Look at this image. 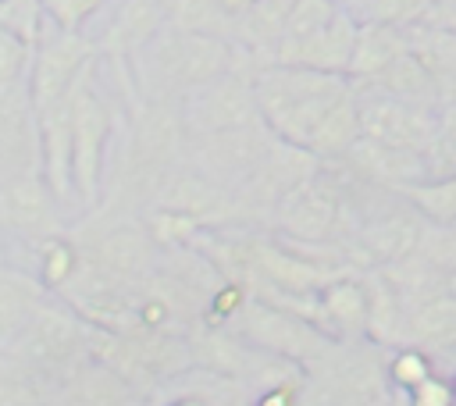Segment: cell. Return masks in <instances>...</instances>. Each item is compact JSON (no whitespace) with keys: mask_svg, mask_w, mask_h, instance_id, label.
<instances>
[{"mask_svg":"<svg viewBox=\"0 0 456 406\" xmlns=\"http://www.w3.org/2000/svg\"><path fill=\"white\" fill-rule=\"evenodd\" d=\"M253 7H260V0H221V11L228 18H246Z\"/></svg>","mask_w":456,"mask_h":406,"instance_id":"484cf974","label":"cell"},{"mask_svg":"<svg viewBox=\"0 0 456 406\" xmlns=\"http://www.w3.org/2000/svg\"><path fill=\"white\" fill-rule=\"evenodd\" d=\"M0 231L18 235L25 246L64 235V203L53 196L43 171L0 185Z\"/></svg>","mask_w":456,"mask_h":406,"instance_id":"9c48e42d","label":"cell"},{"mask_svg":"<svg viewBox=\"0 0 456 406\" xmlns=\"http://www.w3.org/2000/svg\"><path fill=\"white\" fill-rule=\"evenodd\" d=\"M228 331H235L239 338H246L249 345H256L271 356L299 363L303 370H310L335 345V338H328L306 317H299L292 310H281L274 303H264L256 296H249V303L239 310V317L228 324Z\"/></svg>","mask_w":456,"mask_h":406,"instance_id":"5b68a950","label":"cell"},{"mask_svg":"<svg viewBox=\"0 0 456 406\" xmlns=\"http://www.w3.org/2000/svg\"><path fill=\"white\" fill-rule=\"evenodd\" d=\"M32 53L36 46H28L25 39H18L14 32H7L0 25V89L28 78V68H32Z\"/></svg>","mask_w":456,"mask_h":406,"instance_id":"7402d4cb","label":"cell"},{"mask_svg":"<svg viewBox=\"0 0 456 406\" xmlns=\"http://www.w3.org/2000/svg\"><path fill=\"white\" fill-rule=\"evenodd\" d=\"M410 50V32L406 28H388V25H360L356 32V50L349 64V82H374L388 64H395Z\"/></svg>","mask_w":456,"mask_h":406,"instance_id":"2e32d148","label":"cell"},{"mask_svg":"<svg viewBox=\"0 0 456 406\" xmlns=\"http://www.w3.org/2000/svg\"><path fill=\"white\" fill-rule=\"evenodd\" d=\"M349 14L360 25H388V28H417L435 14L431 0H349Z\"/></svg>","mask_w":456,"mask_h":406,"instance_id":"ac0fdd59","label":"cell"},{"mask_svg":"<svg viewBox=\"0 0 456 406\" xmlns=\"http://www.w3.org/2000/svg\"><path fill=\"white\" fill-rule=\"evenodd\" d=\"M406 345L424 353H456V292H438L406 310Z\"/></svg>","mask_w":456,"mask_h":406,"instance_id":"9a60e30c","label":"cell"},{"mask_svg":"<svg viewBox=\"0 0 456 406\" xmlns=\"http://www.w3.org/2000/svg\"><path fill=\"white\" fill-rule=\"evenodd\" d=\"M4 4H7V0H0V7H4Z\"/></svg>","mask_w":456,"mask_h":406,"instance_id":"f1b7e54d","label":"cell"},{"mask_svg":"<svg viewBox=\"0 0 456 406\" xmlns=\"http://www.w3.org/2000/svg\"><path fill=\"white\" fill-rule=\"evenodd\" d=\"M356 32H360V21L349 14V7H342L338 18L331 25H324L321 32L296 39V43H278L271 50V64H292V68H310V71H328V75L349 78Z\"/></svg>","mask_w":456,"mask_h":406,"instance_id":"8fae6325","label":"cell"},{"mask_svg":"<svg viewBox=\"0 0 456 406\" xmlns=\"http://www.w3.org/2000/svg\"><path fill=\"white\" fill-rule=\"evenodd\" d=\"M406 203L435 228H456V175L452 178H424L395 189Z\"/></svg>","mask_w":456,"mask_h":406,"instance_id":"e0dca14e","label":"cell"},{"mask_svg":"<svg viewBox=\"0 0 456 406\" xmlns=\"http://www.w3.org/2000/svg\"><path fill=\"white\" fill-rule=\"evenodd\" d=\"M107 0H43L46 21L64 32H82V25L103 7Z\"/></svg>","mask_w":456,"mask_h":406,"instance_id":"603a6c76","label":"cell"},{"mask_svg":"<svg viewBox=\"0 0 456 406\" xmlns=\"http://www.w3.org/2000/svg\"><path fill=\"white\" fill-rule=\"evenodd\" d=\"M53 292L21 264H11L0 256V353L14 345V338L28 328V321L39 313V306Z\"/></svg>","mask_w":456,"mask_h":406,"instance_id":"5bb4252c","label":"cell"},{"mask_svg":"<svg viewBox=\"0 0 456 406\" xmlns=\"http://www.w3.org/2000/svg\"><path fill=\"white\" fill-rule=\"evenodd\" d=\"M399 395V392H395ZM406 406H456V392H452V381L445 374H431L424 385H417L413 392L399 395Z\"/></svg>","mask_w":456,"mask_h":406,"instance_id":"cb8c5ba5","label":"cell"},{"mask_svg":"<svg viewBox=\"0 0 456 406\" xmlns=\"http://www.w3.org/2000/svg\"><path fill=\"white\" fill-rule=\"evenodd\" d=\"M7 356L18 360L32 378H39L53 395V388L93 356V324L53 292L28 321V328L14 338Z\"/></svg>","mask_w":456,"mask_h":406,"instance_id":"3957f363","label":"cell"},{"mask_svg":"<svg viewBox=\"0 0 456 406\" xmlns=\"http://www.w3.org/2000/svg\"><path fill=\"white\" fill-rule=\"evenodd\" d=\"M96 61V46L82 36V32H64L57 25H46L36 53H32V68H28V85H32V100H36V114L61 103L75 82L82 78V71Z\"/></svg>","mask_w":456,"mask_h":406,"instance_id":"ba28073f","label":"cell"},{"mask_svg":"<svg viewBox=\"0 0 456 406\" xmlns=\"http://www.w3.org/2000/svg\"><path fill=\"white\" fill-rule=\"evenodd\" d=\"M385 374H388V385L392 392L406 395L413 392L417 385H424L435 370V356L417 349V345H399V349H388V360H385Z\"/></svg>","mask_w":456,"mask_h":406,"instance_id":"ffe728a7","label":"cell"},{"mask_svg":"<svg viewBox=\"0 0 456 406\" xmlns=\"http://www.w3.org/2000/svg\"><path fill=\"white\" fill-rule=\"evenodd\" d=\"M153 406H207V402L189 392H160V402H153Z\"/></svg>","mask_w":456,"mask_h":406,"instance_id":"d4e9b609","label":"cell"},{"mask_svg":"<svg viewBox=\"0 0 456 406\" xmlns=\"http://www.w3.org/2000/svg\"><path fill=\"white\" fill-rule=\"evenodd\" d=\"M53 406H146V402L114 367L89 356L53 388Z\"/></svg>","mask_w":456,"mask_h":406,"instance_id":"4fadbf2b","label":"cell"},{"mask_svg":"<svg viewBox=\"0 0 456 406\" xmlns=\"http://www.w3.org/2000/svg\"><path fill=\"white\" fill-rule=\"evenodd\" d=\"M132 57H135L132 71H135L142 100H164V103H178L192 89L228 71L249 68L242 64V53L228 39L210 36V32H189V28L160 32Z\"/></svg>","mask_w":456,"mask_h":406,"instance_id":"7a4b0ae2","label":"cell"},{"mask_svg":"<svg viewBox=\"0 0 456 406\" xmlns=\"http://www.w3.org/2000/svg\"><path fill=\"white\" fill-rule=\"evenodd\" d=\"M321 303V331L335 342H367V317H370V299H367V281L363 271H349L335 281H328L317 292Z\"/></svg>","mask_w":456,"mask_h":406,"instance_id":"7c38bea8","label":"cell"},{"mask_svg":"<svg viewBox=\"0 0 456 406\" xmlns=\"http://www.w3.org/2000/svg\"><path fill=\"white\" fill-rule=\"evenodd\" d=\"M449 381H452V392H456V370H452V378H449Z\"/></svg>","mask_w":456,"mask_h":406,"instance_id":"83f0119b","label":"cell"},{"mask_svg":"<svg viewBox=\"0 0 456 406\" xmlns=\"http://www.w3.org/2000/svg\"><path fill=\"white\" fill-rule=\"evenodd\" d=\"M424 160H428V178L456 175V103H445L438 110V132H435Z\"/></svg>","mask_w":456,"mask_h":406,"instance_id":"44dd1931","label":"cell"},{"mask_svg":"<svg viewBox=\"0 0 456 406\" xmlns=\"http://www.w3.org/2000/svg\"><path fill=\"white\" fill-rule=\"evenodd\" d=\"M260 121L274 132V139L306 150L328 114L353 93L346 75L292 68V64H260L253 75Z\"/></svg>","mask_w":456,"mask_h":406,"instance_id":"6da1fadb","label":"cell"},{"mask_svg":"<svg viewBox=\"0 0 456 406\" xmlns=\"http://www.w3.org/2000/svg\"><path fill=\"white\" fill-rule=\"evenodd\" d=\"M253 75H256L253 68H239V71H228V75L192 89L189 96H182L178 114H182L185 135L200 139V135H214V132H228V128L260 121Z\"/></svg>","mask_w":456,"mask_h":406,"instance_id":"8992f818","label":"cell"},{"mask_svg":"<svg viewBox=\"0 0 456 406\" xmlns=\"http://www.w3.org/2000/svg\"><path fill=\"white\" fill-rule=\"evenodd\" d=\"M96 68L100 64L93 61L71 89V178L82 210H93L103 192V164L114 142V103L107 100Z\"/></svg>","mask_w":456,"mask_h":406,"instance_id":"277c9868","label":"cell"},{"mask_svg":"<svg viewBox=\"0 0 456 406\" xmlns=\"http://www.w3.org/2000/svg\"><path fill=\"white\" fill-rule=\"evenodd\" d=\"M0 406H53V395L18 360L0 353Z\"/></svg>","mask_w":456,"mask_h":406,"instance_id":"d6986e66","label":"cell"},{"mask_svg":"<svg viewBox=\"0 0 456 406\" xmlns=\"http://www.w3.org/2000/svg\"><path fill=\"white\" fill-rule=\"evenodd\" d=\"M32 171H43V139L32 85L21 78L0 89V185Z\"/></svg>","mask_w":456,"mask_h":406,"instance_id":"30bf717a","label":"cell"},{"mask_svg":"<svg viewBox=\"0 0 456 406\" xmlns=\"http://www.w3.org/2000/svg\"><path fill=\"white\" fill-rule=\"evenodd\" d=\"M356 107H360V139L406 150V153H428L435 132H438V110L406 103L399 96H388L374 85H356Z\"/></svg>","mask_w":456,"mask_h":406,"instance_id":"52a82bcc","label":"cell"},{"mask_svg":"<svg viewBox=\"0 0 456 406\" xmlns=\"http://www.w3.org/2000/svg\"><path fill=\"white\" fill-rule=\"evenodd\" d=\"M431 4H435V11H442V7H452L456 0H431Z\"/></svg>","mask_w":456,"mask_h":406,"instance_id":"4316f807","label":"cell"}]
</instances>
